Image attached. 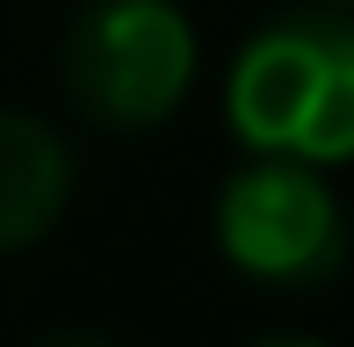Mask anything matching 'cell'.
Masks as SVG:
<instances>
[{
    "label": "cell",
    "instance_id": "cell-1",
    "mask_svg": "<svg viewBox=\"0 0 354 347\" xmlns=\"http://www.w3.org/2000/svg\"><path fill=\"white\" fill-rule=\"evenodd\" d=\"M224 116L268 160H354V22L333 8L275 15L239 51L224 80Z\"/></svg>",
    "mask_w": 354,
    "mask_h": 347
},
{
    "label": "cell",
    "instance_id": "cell-2",
    "mask_svg": "<svg viewBox=\"0 0 354 347\" xmlns=\"http://www.w3.org/2000/svg\"><path fill=\"white\" fill-rule=\"evenodd\" d=\"M196 73V29L174 0H87L66 37V94L109 131L167 123Z\"/></svg>",
    "mask_w": 354,
    "mask_h": 347
},
{
    "label": "cell",
    "instance_id": "cell-3",
    "mask_svg": "<svg viewBox=\"0 0 354 347\" xmlns=\"http://www.w3.org/2000/svg\"><path fill=\"white\" fill-rule=\"evenodd\" d=\"M217 246L253 282H318L347 246L340 203L304 160H261L217 196Z\"/></svg>",
    "mask_w": 354,
    "mask_h": 347
},
{
    "label": "cell",
    "instance_id": "cell-4",
    "mask_svg": "<svg viewBox=\"0 0 354 347\" xmlns=\"http://www.w3.org/2000/svg\"><path fill=\"white\" fill-rule=\"evenodd\" d=\"M66 196H73L66 138L22 109H0V254L44 239L66 210Z\"/></svg>",
    "mask_w": 354,
    "mask_h": 347
},
{
    "label": "cell",
    "instance_id": "cell-5",
    "mask_svg": "<svg viewBox=\"0 0 354 347\" xmlns=\"http://www.w3.org/2000/svg\"><path fill=\"white\" fill-rule=\"evenodd\" d=\"M37 347H116V340H102V333H51V340H37Z\"/></svg>",
    "mask_w": 354,
    "mask_h": 347
},
{
    "label": "cell",
    "instance_id": "cell-6",
    "mask_svg": "<svg viewBox=\"0 0 354 347\" xmlns=\"http://www.w3.org/2000/svg\"><path fill=\"white\" fill-rule=\"evenodd\" d=\"M253 347H326V340H304V333H268V340H253Z\"/></svg>",
    "mask_w": 354,
    "mask_h": 347
}]
</instances>
